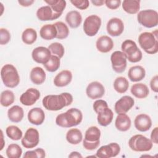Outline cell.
Listing matches in <instances>:
<instances>
[{
    "mask_svg": "<svg viewBox=\"0 0 158 158\" xmlns=\"http://www.w3.org/2000/svg\"><path fill=\"white\" fill-rule=\"evenodd\" d=\"M130 92L136 98L144 99L148 96L149 91L148 87L144 83H137L131 86Z\"/></svg>",
    "mask_w": 158,
    "mask_h": 158,
    "instance_id": "d4e9b609",
    "label": "cell"
},
{
    "mask_svg": "<svg viewBox=\"0 0 158 158\" xmlns=\"http://www.w3.org/2000/svg\"><path fill=\"white\" fill-rule=\"evenodd\" d=\"M131 125V119L126 114H118L115 118V126L120 131L128 130Z\"/></svg>",
    "mask_w": 158,
    "mask_h": 158,
    "instance_id": "603a6c76",
    "label": "cell"
},
{
    "mask_svg": "<svg viewBox=\"0 0 158 158\" xmlns=\"http://www.w3.org/2000/svg\"><path fill=\"white\" fill-rule=\"evenodd\" d=\"M83 156H81V154L77 152V151H73L69 155V157H71V158H75V157H78V158H81Z\"/></svg>",
    "mask_w": 158,
    "mask_h": 158,
    "instance_id": "f907efd6",
    "label": "cell"
},
{
    "mask_svg": "<svg viewBox=\"0 0 158 158\" xmlns=\"http://www.w3.org/2000/svg\"><path fill=\"white\" fill-rule=\"evenodd\" d=\"M10 40V32L4 28H0V44L4 45L7 44Z\"/></svg>",
    "mask_w": 158,
    "mask_h": 158,
    "instance_id": "7bdbcfd3",
    "label": "cell"
},
{
    "mask_svg": "<svg viewBox=\"0 0 158 158\" xmlns=\"http://www.w3.org/2000/svg\"><path fill=\"white\" fill-rule=\"evenodd\" d=\"M134 125L137 130L141 132H145L151 128L152 126V120L148 115L146 114H140L135 117Z\"/></svg>",
    "mask_w": 158,
    "mask_h": 158,
    "instance_id": "e0dca14e",
    "label": "cell"
},
{
    "mask_svg": "<svg viewBox=\"0 0 158 158\" xmlns=\"http://www.w3.org/2000/svg\"><path fill=\"white\" fill-rule=\"evenodd\" d=\"M150 87L152 91L155 93L158 91V76L157 75L153 77L150 81Z\"/></svg>",
    "mask_w": 158,
    "mask_h": 158,
    "instance_id": "7dc6e473",
    "label": "cell"
},
{
    "mask_svg": "<svg viewBox=\"0 0 158 158\" xmlns=\"http://www.w3.org/2000/svg\"><path fill=\"white\" fill-rule=\"evenodd\" d=\"M104 4L106 7L110 9L114 10L120 7L121 5L120 0H106Z\"/></svg>",
    "mask_w": 158,
    "mask_h": 158,
    "instance_id": "bcb514c9",
    "label": "cell"
},
{
    "mask_svg": "<svg viewBox=\"0 0 158 158\" xmlns=\"http://www.w3.org/2000/svg\"><path fill=\"white\" fill-rule=\"evenodd\" d=\"M104 0H92L91 2L95 6H102L104 4Z\"/></svg>",
    "mask_w": 158,
    "mask_h": 158,
    "instance_id": "816d5d0a",
    "label": "cell"
},
{
    "mask_svg": "<svg viewBox=\"0 0 158 158\" xmlns=\"http://www.w3.org/2000/svg\"><path fill=\"white\" fill-rule=\"evenodd\" d=\"M128 87L129 82L125 77H117L114 81V88L118 93H125L128 90Z\"/></svg>",
    "mask_w": 158,
    "mask_h": 158,
    "instance_id": "d6a6232c",
    "label": "cell"
},
{
    "mask_svg": "<svg viewBox=\"0 0 158 158\" xmlns=\"http://www.w3.org/2000/svg\"><path fill=\"white\" fill-rule=\"evenodd\" d=\"M97 114L98 122L102 127L109 125L113 120L114 113L109 107L101 110Z\"/></svg>",
    "mask_w": 158,
    "mask_h": 158,
    "instance_id": "7402d4cb",
    "label": "cell"
},
{
    "mask_svg": "<svg viewBox=\"0 0 158 158\" xmlns=\"http://www.w3.org/2000/svg\"><path fill=\"white\" fill-rule=\"evenodd\" d=\"M1 136H2V146H1V147L0 150L1 151V150L3 149L4 143H3V142H2V141H3V139H3V133H2V130H1Z\"/></svg>",
    "mask_w": 158,
    "mask_h": 158,
    "instance_id": "f5cc1de1",
    "label": "cell"
},
{
    "mask_svg": "<svg viewBox=\"0 0 158 158\" xmlns=\"http://www.w3.org/2000/svg\"><path fill=\"white\" fill-rule=\"evenodd\" d=\"M15 101V95L14 93L9 89L3 91L1 94L0 102L2 106L7 107L14 103Z\"/></svg>",
    "mask_w": 158,
    "mask_h": 158,
    "instance_id": "d590c367",
    "label": "cell"
},
{
    "mask_svg": "<svg viewBox=\"0 0 158 158\" xmlns=\"http://www.w3.org/2000/svg\"><path fill=\"white\" fill-rule=\"evenodd\" d=\"M1 77L4 85L7 88H14L18 86L20 82L18 71L12 64H5L1 68Z\"/></svg>",
    "mask_w": 158,
    "mask_h": 158,
    "instance_id": "277c9868",
    "label": "cell"
},
{
    "mask_svg": "<svg viewBox=\"0 0 158 158\" xmlns=\"http://www.w3.org/2000/svg\"><path fill=\"white\" fill-rule=\"evenodd\" d=\"M100 130L96 126H91L86 130L83 141L89 143L100 142Z\"/></svg>",
    "mask_w": 158,
    "mask_h": 158,
    "instance_id": "f546056e",
    "label": "cell"
},
{
    "mask_svg": "<svg viewBox=\"0 0 158 158\" xmlns=\"http://www.w3.org/2000/svg\"><path fill=\"white\" fill-rule=\"evenodd\" d=\"M65 21L72 28H78L81 23L82 17L77 10H71L65 16Z\"/></svg>",
    "mask_w": 158,
    "mask_h": 158,
    "instance_id": "484cf974",
    "label": "cell"
},
{
    "mask_svg": "<svg viewBox=\"0 0 158 158\" xmlns=\"http://www.w3.org/2000/svg\"><path fill=\"white\" fill-rule=\"evenodd\" d=\"M30 78L34 84L41 85L46 80V73L41 67H35L31 69Z\"/></svg>",
    "mask_w": 158,
    "mask_h": 158,
    "instance_id": "83f0119b",
    "label": "cell"
},
{
    "mask_svg": "<svg viewBox=\"0 0 158 158\" xmlns=\"http://www.w3.org/2000/svg\"><path fill=\"white\" fill-rule=\"evenodd\" d=\"M37 39V32L32 28H26L22 34V40L26 44H32Z\"/></svg>",
    "mask_w": 158,
    "mask_h": 158,
    "instance_id": "836d02e7",
    "label": "cell"
},
{
    "mask_svg": "<svg viewBox=\"0 0 158 158\" xmlns=\"http://www.w3.org/2000/svg\"><path fill=\"white\" fill-rule=\"evenodd\" d=\"M7 136L14 141H18L22 138V131L15 125H10L6 130Z\"/></svg>",
    "mask_w": 158,
    "mask_h": 158,
    "instance_id": "74e56055",
    "label": "cell"
},
{
    "mask_svg": "<svg viewBox=\"0 0 158 158\" xmlns=\"http://www.w3.org/2000/svg\"><path fill=\"white\" fill-rule=\"evenodd\" d=\"M96 46L99 52L107 53L112 49L114 47V41L109 36L102 35L98 38L96 42Z\"/></svg>",
    "mask_w": 158,
    "mask_h": 158,
    "instance_id": "ffe728a7",
    "label": "cell"
},
{
    "mask_svg": "<svg viewBox=\"0 0 158 158\" xmlns=\"http://www.w3.org/2000/svg\"><path fill=\"white\" fill-rule=\"evenodd\" d=\"M153 143L150 139L143 135H135L128 141L130 148L135 152H147L152 148Z\"/></svg>",
    "mask_w": 158,
    "mask_h": 158,
    "instance_id": "8992f818",
    "label": "cell"
},
{
    "mask_svg": "<svg viewBox=\"0 0 158 158\" xmlns=\"http://www.w3.org/2000/svg\"><path fill=\"white\" fill-rule=\"evenodd\" d=\"M60 64V58L56 56L51 55L49 60L43 65L47 71L49 72H54L59 69Z\"/></svg>",
    "mask_w": 158,
    "mask_h": 158,
    "instance_id": "ab89813d",
    "label": "cell"
},
{
    "mask_svg": "<svg viewBox=\"0 0 158 158\" xmlns=\"http://www.w3.org/2000/svg\"><path fill=\"white\" fill-rule=\"evenodd\" d=\"M82 120L81 111L77 108H70L56 117V123L60 127L70 128L79 125Z\"/></svg>",
    "mask_w": 158,
    "mask_h": 158,
    "instance_id": "7a4b0ae2",
    "label": "cell"
},
{
    "mask_svg": "<svg viewBox=\"0 0 158 158\" xmlns=\"http://www.w3.org/2000/svg\"><path fill=\"white\" fill-rule=\"evenodd\" d=\"M6 153L8 158H20L22 154V149L19 144L12 143L8 146Z\"/></svg>",
    "mask_w": 158,
    "mask_h": 158,
    "instance_id": "f35d334b",
    "label": "cell"
},
{
    "mask_svg": "<svg viewBox=\"0 0 158 158\" xmlns=\"http://www.w3.org/2000/svg\"><path fill=\"white\" fill-rule=\"evenodd\" d=\"M29 122L33 125H41L45 119V114L43 110L40 107H34L29 110L27 115Z\"/></svg>",
    "mask_w": 158,
    "mask_h": 158,
    "instance_id": "d6986e66",
    "label": "cell"
},
{
    "mask_svg": "<svg viewBox=\"0 0 158 158\" xmlns=\"http://www.w3.org/2000/svg\"><path fill=\"white\" fill-rule=\"evenodd\" d=\"M101 25V18L97 15H90L85 19L83 28L87 36H94L98 33Z\"/></svg>",
    "mask_w": 158,
    "mask_h": 158,
    "instance_id": "ba28073f",
    "label": "cell"
},
{
    "mask_svg": "<svg viewBox=\"0 0 158 158\" xmlns=\"http://www.w3.org/2000/svg\"><path fill=\"white\" fill-rule=\"evenodd\" d=\"M40 35L45 40H51L56 38L57 30L54 24L44 25L40 30Z\"/></svg>",
    "mask_w": 158,
    "mask_h": 158,
    "instance_id": "f1b7e54d",
    "label": "cell"
},
{
    "mask_svg": "<svg viewBox=\"0 0 158 158\" xmlns=\"http://www.w3.org/2000/svg\"><path fill=\"white\" fill-rule=\"evenodd\" d=\"M70 2L80 10L86 9L89 5V2L88 0H71Z\"/></svg>",
    "mask_w": 158,
    "mask_h": 158,
    "instance_id": "f6af8a7d",
    "label": "cell"
},
{
    "mask_svg": "<svg viewBox=\"0 0 158 158\" xmlns=\"http://www.w3.org/2000/svg\"><path fill=\"white\" fill-rule=\"evenodd\" d=\"M40 141V134L38 131L34 128H30L25 131L23 137L22 138L21 143L27 149L36 147Z\"/></svg>",
    "mask_w": 158,
    "mask_h": 158,
    "instance_id": "30bf717a",
    "label": "cell"
},
{
    "mask_svg": "<svg viewBox=\"0 0 158 158\" xmlns=\"http://www.w3.org/2000/svg\"><path fill=\"white\" fill-rule=\"evenodd\" d=\"M24 116V112L22 107L15 105L11 107L7 110V117L10 121L14 123L21 122Z\"/></svg>",
    "mask_w": 158,
    "mask_h": 158,
    "instance_id": "4316f807",
    "label": "cell"
},
{
    "mask_svg": "<svg viewBox=\"0 0 158 158\" xmlns=\"http://www.w3.org/2000/svg\"><path fill=\"white\" fill-rule=\"evenodd\" d=\"M146 76L145 69L141 65H134L128 72V77L130 81L137 82L142 80Z\"/></svg>",
    "mask_w": 158,
    "mask_h": 158,
    "instance_id": "cb8c5ba5",
    "label": "cell"
},
{
    "mask_svg": "<svg viewBox=\"0 0 158 158\" xmlns=\"http://www.w3.org/2000/svg\"><path fill=\"white\" fill-rule=\"evenodd\" d=\"M138 22L146 28H153L158 24V13L152 9L141 10L137 15Z\"/></svg>",
    "mask_w": 158,
    "mask_h": 158,
    "instance_id": "52a82bcc",
    "label": "cell"
},
{
    "mask_svg": "<svg viewBox=\"0 0 158 158\" xmlns=\"http://www.w3.org/2000/svg\"><path fill=\"white\" fill-rule=\"evenodd\" d=\"M35 2L34 0H19V4L23 7H28L32 5Z\"/></svg>",
    "mask_w": 158,
    "mask_h": 158,
    "instance_id": "681fc988",
    "label": "cell"
},
{
    "mask_svg": "<svg viewBox=\"0 0 158 158\" xmlns=\"http://www.w3.org/2000/svg\"><path fill=\"white\" fill-rule=\"evenodd\" d=\"M127 60L126 56L122 51H114L110 56V61L114 71L118 73L123 72L127 67Z\"/></svg>",
    "mask_w": 158,
    "mask_h": 158,
    "instance_id": "9c48e42d",
    "label": "cell"
},
{
    "mask_svg": "<svg viewBox=\"0 0 158 158\" xmlns=\"http://www.w3.org/2000/svg\"><path fill=\"white\" fill-rule=\"evenodd\" d=\"M73 102V96L69 93H62L60 94L46 96L42 101L43 107L48 110L57 111L70 105Z\"/></svg>",
    "mask_w": 158,
    "mask_h": 158,
    "instance_id": "6da1fadb",
    "label": "cell"
},
{
    "mask_svg": "<svg viewBox=\"0 0 158 158\" xmlns=\"http://www.w3.org/2000/svg\"><path fill=\"white\" fill-rule=\"evenodd\" d=\"M66 139L71 144H78L83 139L81 131L78 128L70 129L66 133Z\"/></svg>",
    "mask_w": 158,
    "mask_h": 158,
    "instance_id": "4dcf8cb0",
    "label": "cell"
},
{
    "mask_svg": "<svg viewBox=\"0 0 158 158\" xmlns=\"http://www.w3.org/2000/svg\"><path fill=\"white\" fill-rule=\"evenodd\" d=\"M48 49L51 51L52 55L56 56L60 59L64 56L65 53L64 47L61 43L58 42H54L49 44Z\"/></svg>",
    "mask_w": 158,
    "mask_h": 158,
    "instance_id": "60d3db41",
    "label": "cell"
},
{
    "mask_svg": "<svg viewBox=\"0 0 158 158\" xmlns=\"http://www.w3.org/2000/svg\"><path fill=\"white\" fill-rule=\"evenodd\" d=\"M122 51L126 56L127 59L132 63L139 62L143 57L141 51L137 46L136 43L131 40H126L121 46Z\"/></svg>",
    "mask_w": 158,
    "mask_h": 158,
    "instance_id": "5b68a950",
    "label": "cell"
},
{
    "mask_svg": "<svg viewBox=\"0 0 158 158\" xmlns=\"http://www.w3.org/2000/svg\"><path fill=\"white\" fill-rule=\"evenodd\" d=\"M151 141L152 143L157 144L158 143V128L155 127L151 133Z\"/></svg>",
    "mask_w": 158,
    "mask_h": 158,
    "instance_id": "c3c4849f",
    "label": "cell"
},
{
    "mask_svg": "<svg viewBox=\"0 0 158 158\" xmlns=\"http://www.w3.org/2000/svg\"><path fill=\"white\" fill-rule=\"evenodd\" d=\"M138 43L141 48L149 54H154L158 52V32L155 30L152 32H143L138 37Z\"/></svg>",
    "mask_w": 158,
    "mask_h": 158,
    "instance_id": "3957f363",
    "label": "cell"
},
{
    "mask_svg": "<svg viewBox=\"0 0 158 158\" xmlns=\"http://www.w3.org/2000/svg\"><path fill=\"white\" fill-rule=\"evenodd\" d=\"M120 151V147L117 143H111L107 145L101 146L96 153V156L99 158H110L116 157Z\"/></svg>",
    "mask_w": 158,
    "mask_h": 158,
    "instance_id": "8fae6325",
    "label": "cell"
},
{
    "mask_svg": "<svg viewBox=\"0 0 158 158\" xmlns=\"http://www.w3.org/2000/svg\"><path fill=\"white\" fill-rule=\"evenodd\" d=\"M60 14L55 13L48 5L40 7L36 11L37 18L41 21L56 20L60 17Z\"/></svg>",
    "mask_w": 158,
    "mask_h": 158,
    "instance_id": "ac0fdd59",
    "label": "cell"
},
{
    "mask_svg": "<svg viewBox=\"0 0 158 158\" xmlns=\"http://www.w3.org/2000/svg\"><path fill=\"white\" fill-rule=\"evenodd\" d=\"M51 53L48 48L44 46H38L35 48L31 52V57L34 61L38 64H44L49 59Z\"/></svg>",
    "mask_w": 158,
    "mask_h": 158,
    "instance_id": "2e32d148",
    "label": "cell"
},
{
    "mask_svg": "<svg viewBox=\"0 0 158 158\" xmlns=\"http://www.w3.org/2000/svg\"><path fill=\"white\" fill-rule=\"evenodd\" d=\"M135 104L133 98L130 96L120 98L114 105V110L117 114H126Z\"/></svg>",
    "mask_w": 158,
    "mask_h": 158,
    "instance_id": "5bb4252c",
    "label": "cell"
},
{
    "mask_svg": "<svg viewBox=\"0 0 158 158\" xmlns=\"http://www.w3.org/2000/svg\"><path fill=\"white\" fill-rule=\"evenodd\" d=\"M72 80V73L69 70H64L56 75L54 78V84L57 87H64L68 85Z\"/></svg>",
    "mask_w": 158,
    "mask_h": 158,
    "instance_id": "44dd1931",
    "label": "cell"
},
{
    "mask_svg": "<svg viewBox=\"0 0 158 158\" xmlns=\"http://www.w3.org/2000/svg\"><path fill=\"white\" fill-rule=\"evenodd\" d=\"M106 30L107 33L112 36H120L124 30L123 22L119 18H111L107 22Z\"/></svg>",
    "mask_w": 158,
    "mask_h": 158,
    "instance_id": "7c38bea8",
    "label": "cell"
},
{
    "mask_svg": "<svg viewBox=\"0 0 158 158\" xmlns=\"http://www.w3.org/2000/svg\"><path fill=\"white\" fill-rule=\"evenodd\" d=\"M122 8L125 12L130 14H136L140 9V1L124 0L122 2Z\"/></svg>",
    "mask_w": 158,
    "mask_h": 158,
    "instance_id": "1f68e13d",
    "label": "cell"
},
{
    "mask_svg": "<svg viewBox=\"0 0 158 158\" xmlns=\"http://www.w3.org/2000/svg\"><path fill=\"white\" fill-rule=\"evenodd\" d=\"M40 98V92L36 88H30L22 93L20 97V102L26 106L33 105Z\"/></svg>",
    "mask_w": 158,
    "mask_h": 158,
    "instance_id": "9a60e30c",
    "label": "cell"
},
{
    "mask_svg": "<svg viewBox=\"0 0 158 158\" xmlns=\"http://www.w3.org/2000/svg\"><path fill=\"white\" fill-rule=\"evenodd\" d=\"M93 107V109H94V112L96 114H98L101 110L107 107L108 104H107V102L104 100L98 99L94 102Z\"/></svg>",
    "mask_w": 158,
    "mask_h": 158,
    "instance_id": "ee69618b",
    "label": "cell"
},
{
    "mask_svg": "<svg viewBox=\"0 0 158 158\" xmlns=\"http://www.w3.org/2000/svg\"><path fill=\"white\" fill-rule=\"evenodd\" d=\"M44 1L51 7L55 13L60 15H62L67 5L66 1L64 0H45Z\"/></svg>",
    "mask_w": 158,
    "mask_h": 158,
    "instance_id": "e575fe53",
    "label": "cell"
},
{
    "mask_svg": "<svg viewBox=\"0 0 158 158\" xmlns=\"http://www.w3.org/2000/svg\"><path fill=\"white\" fill-rule=\"evenodd\" d=\"M105 93V88L99 81L89 83L86 88V94L91 99L101 98Z\"/></svg>",
    "mask_w": 158,
    "mask_h": 158,
    "instance_id": "4fadbf2b",
    "label": "cell"
},
{
    "mask_svg": "<svg viewBox=\"0 0 158 158\" xmlns=\"http://www.w3.org/2000/svg\"><path fill=\"white\" fill-rule=\"evenodd\" d=\"M46 156L45 151L43 148L27 151L23 155L24 158H43Z\"/></svg>",
    "mask_w": 158,
    "mask_h": 158,
    "instance_id": "b9f144b4",
    "label": "cell"
},
{
    "mask_svg": "<svg viewBox=\"0 0 158 158\" xmlns=\"http://www.w3.org/2000/svg\"><path fill=\"white\" fill-rule=\"evenodd\" d=\"M54 24L57 30L56 38L59 40H63L67 38L69 35V29L67 25L60 21L56 22Z\"/></svg>",
    "mask_w": 158,
    "mask_h": 158,
    "instance_id": "8d00e7d4",
    "label": "cell"
}]
</instances>
